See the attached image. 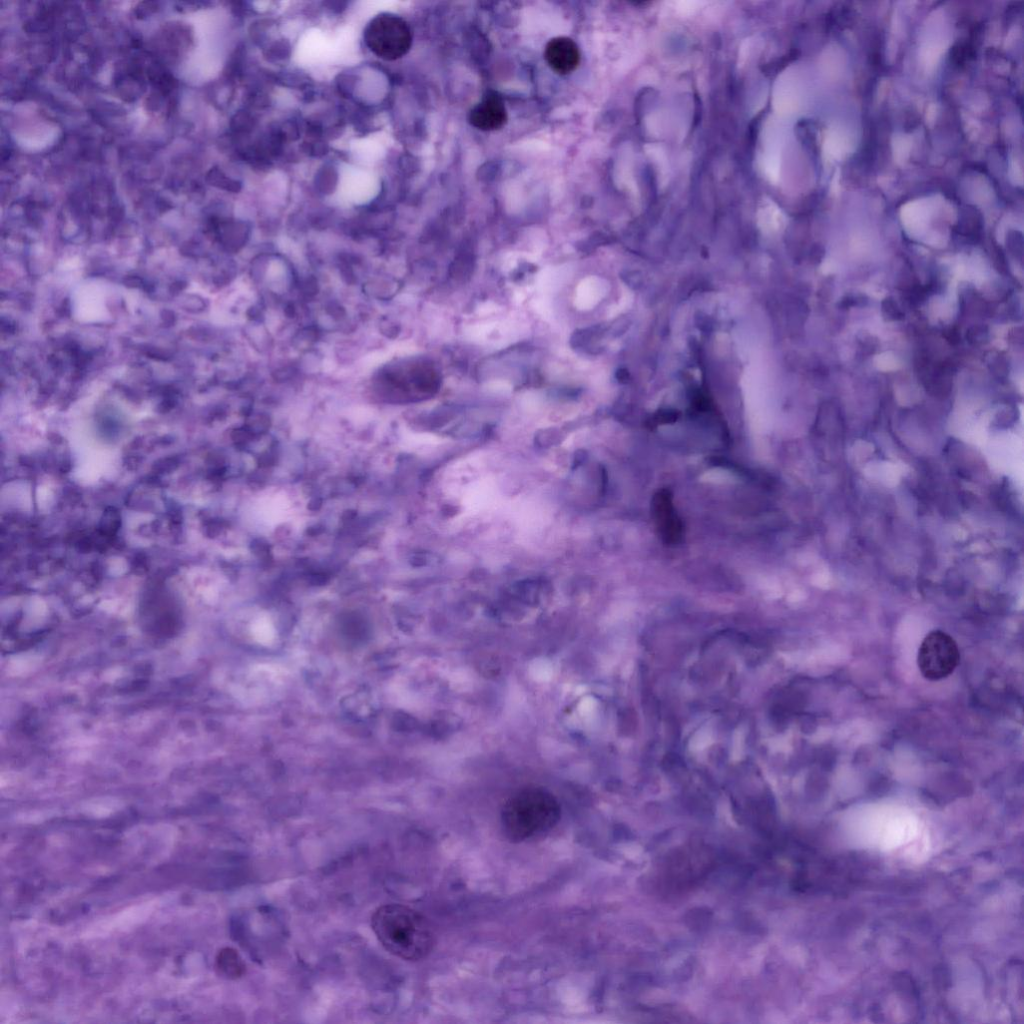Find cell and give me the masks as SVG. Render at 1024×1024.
<instances>
[{
	"label": "cell",
	"mask_w": 1024,
	"mask_h": 1024,
	"mask_svg": "<svg viewBox=\"0 0 1024 1024\" xmlns=\"http://www.w3.org/2000/svg\"><path fill=\"white\" fill-rule=\"evenodd\" d=\"M470 252L469 248H463L460 251L451 267V275L453 277H466L470 274L473 267V256Z\"/></svg>",
	"instance_id": "obj_9"
},
{
	"label": "cell",
	"mask_w": 1024,
	"mask_h": 1024,
	"mask_svg": "<svg viewBox=\"0 0 1024 1024\" xmlns=\"http://www.w3.org/2000/svg\"><path fill=\"white\" fill-rule=\"evenodd\" d=\"M960 661V652L956 641L942 630L929 632L922 640L917 664L922 676L930 681H938L951 675Z\"/></svg>",
	"instance_id": "obj_4"
},
{
	"label": "cell",
	"mask_w": 1024,
	"mask_h": 1024,
	"mask_svg": "<svg viewBox=\"0 0 1024 1024\" xmlns=\"http://www.w3.org/2000/svg\"><path fill=\"white\" fill-rule=\"evenodd\" d=\"M560 806L543 789L528 788L513 795L504 805L501 822L504 834L512 842L543 837L557 824Z\"/></svg>",
	"instance_id": "obj_2"
},
{
	"label": "cell",
	"mask_w": 1024,
	"mask_h": 1024,
	"mask_svg": "<svg viewBox=\"0 0 1024 1024\" xmlns=\"http://www.w3.org/2000/svg\"><path fill=\"white\" fill-rule=\"evenodd\" d=\"M412 31L400 16L381 13L373 17L364 30V42L369 50L383 60H397L408 53L412 45Z\"/></svg>",
	"instance_id": "obj_3"
},
{
	"label": "cell",
	"mask_w": 1024,
	"mask_h": 1024,
	"mask_svg": "<svg viewBox=\"0 0 1024 1024\" xmlns=\"http://www.w3.org/2000/svg\"><path fill=\"white\" fill-rule=\"evenodd\" d=\"M651 516L661 541L675 546L682 541L683 523L675 509L673 495L669 489H659L651 499Z\"/></svg>",
	"instance_id": "obj_5"
},
{
	"label": "cell",
	"mask_w": 1024,
	"mask_h": 1024,
	"mask_svg": "<svg viewBox=\"0 0 1024 1024\" xmlns=\"http://www.w3.org/2000/svg\"><path fill=\"white\" fill-rule=\"evenodd\" d=\"M544 58L554 72L567 75L579 65L580 51L574 40L566 36H558L550 39L546 44Z\"/></svg>",
	"instance_id": "obj_7"
},
{
	"label": "cell",
	"mask_w": 1024,
	"mask_h": 1024,
	"mask_svg": "<svg viewBox=\"0 0 1024 1024\" xmlns=\"http://www.w3.org/2000/svg\"><path fill=\"white\" fill-rule=\"evenodd\" d=\"M469 123L481 131H494L507 122L505 103L496 92H487L470 110Z\"/></svg>",
	"instance_id": "obj_6"
},
{
	"label": "cell",
	"mask_w": 1024,
	"mask_h": 1024,
	"mask_svg": "<svg viewBox=\"0 0 1024 1024\" xmlns=\"http://www.w3.org/2000/svg\"><path fill=\"white\" fill-rule=\"evenodd\" d=\"M371 927L381 945L404 960H421L434 945V933L427 919L405 905L378 907L371 917Z\"/></svg>",
	"instance_id": "obj_1"
},
{
	"label": "cell",
	"mask_w": 1024,
	"mask_h": 1024,
	"mask_svg": "<svg viewBox=\"0 0 1024 1024\" xmlns=\"http://www.w3.org/2000/svg\"><path fill=\"white\" fill-rule=\"evenodd\" d=\"M215 965L218 973L228 979L239 978L245 972V964L240 955L228 947L218 952Z\"/></svg>",
	"instance_id": "obj_8"
}]
</instances>
